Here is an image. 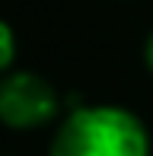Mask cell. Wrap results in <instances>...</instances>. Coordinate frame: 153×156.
<instances>
[{"label":"cell","instance_id":"cell-4","mask_svg":"<svg viewBox=\"0 0 153 156\" xmlns=\"http://www.w3.org/2000/svg\"><path fill=\"white\" fill-rule=\"evenodd\" d=\"M144 61H147V67H150V73H153V32H150V38H147V48H144Z\"/></svg>","mask_w":153,"mask_h":156},{"label":"cell","instance_id":"cell-2","mask_svg":"<svg viewBox=\"0 0 153 156\" xmlns=\"http://www.w3.org/2000/svg\"><path fill=\"white\" fill-rule=\"evenodd\" d=\"M58 108L54 86L32 70H13L0 80V121L13 131H35L54 121Z\"/></svg>","mask_w":153,"mask_h":156},{"label":"cell","instance_id":"cell-3","mask_svg":"<svg viewBox=\"0 0 153 156\" xmlns=\"http://www.w3.org/2000/svg\"><path fill=\"white\" fill-rule=\"evenodd\" d=\"M13 61H16V35H13V29L3 23V19H0V73L10 70Z\"/></svg>","mask_w":153,"mask_h":156},{"label":"cell","instance_id":"cell-1","mask_svg":"<svg viewBox=\"0 0 153 156\" xmlns=\"http://www.w3.org/2000/svg\"><path fill=\"white\" fill-rule=\"evenodd\" d=\"M51 156H150V131L131 108L80 105L58 124Z\"/></svg>","mask_w":153,"mask_h":156}]
</instances>
